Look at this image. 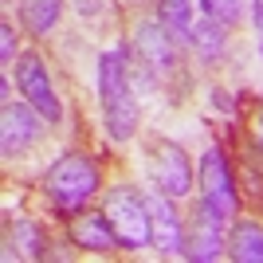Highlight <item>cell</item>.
Wrapping results in <instances>:
<instances>
[{
    "label": "cell",
    "instance_id": "1",
    "mask_svg": "<svg viewBox=\"0 0 263 263\" xmlns=\"http://www.w3.org/2000/svg\"><path fill=\"white\" fill-rule=\"evenodd\" d=\"M99 102L102 126L114 145H126L138 134V95L130 87V51L126 44H114L99 55Z\"/></svg>",
    "mask_w": 263,
    "mask_h": 263
},
{
    "label": "cell",
    "instance_id": "2",
    "mask_svg": "<svg viewBox=\"0 0 263 263\" xmlns=\"http://www.w3.org/2000/svg\"><path fill=\"white\" fill-rule=\"evenodd\" d=\"M99 185H102L99 165L87 154H79V149L59 154L51 161V169L44 173V193L51 200V209L63 212V216H75V212L87 209L95 200V193H99Z\"/></svg>",
    "mask_w": 263,
    "mask_h": 263
},
{
    "label": "cell",
    "instance_id": "3",
    "mask_svg": "<svg viewBox=\"0 0 263 263\" xmlns=\"http://www.w3.org/2000/svg\"><path fill=\"white\" fill-rule=\"evenodd\" d=\"M102 212L110 216V228L118 236L122 252H142L145 243H154L149 200L138 185H110V193L102 197Z\"/></svg>",
    "mask_w": 263,
    "mask_h": 263
},
{
    "label": "cell",
    "instance_id": "4",
    "mask_svg": "<svg viewBox=\"0 0 263 263\" xmlns=\"http://www.w3.org/2000/svg\"><path fill=\"white\" fill-rule=\"evenodd\" d=\"M16 87H20L24 102H32L40 114L47 118V126L63 122V102L55 95V83L47 75V63L40 51H20L16 55Z\"/></svg>",
    "mask_w": 263,
    "mask_h": 263
},
{
    "label": "cell",
    "instance_id": "5",
    "mask_svg": "<svg viewBox=\"0 0 263 263\" xmlns=\"http://www.w3.org/2000/svg\"><path fill=\"white\" fill-rule=\"evenodd\" d=\"M149 185L169 193L173 200L193 193V165L189 154L169 138H149Z\"/></svg>",
    "mask_w": 263,
    "mask_h": 263
},
{
    "label": "cell",
    "instance_id": "6",
    "mask_svg": "<svg viewBox=\"0 0 263 263\" xmlns=\"http://www.w3.org/2000/svg\"><path fill=\"white\" fill-rule=\"evenodd\" d=\"M228 224H232L228 216H220L212 204L200 200L197 212L185 224V259H193V263L220 259V255L228 252Z\"/></svg>",
    "mask_w": 263,
    "mask_h": 263
},
{
    "label": "cell",
    "instance_id": "7",
    "mask_svg": "<svg viewBox=\"0 0 263 263\" xmlns=\"http://www.w3.org/2000/svg\"><path fill=\"white\" fill-rule=\"evenodd\" d=\"M200 200L212 204L220 216H236L240 209V193H236V177H232V165H228V154L220 149V145H209L204 154H200Z\"/></svg>",
    "mask_w": 263,
    "mask_h": 263
},
{
    "label": "cell",
    "instance_id": "8",
    "mask_svg": "<svg viewBox=\"0 0 263 263\" xmlns=\"http://www.w3.org/2000/svg\"><path fill=\"white\" fill-rule=\"evenodd\" d=\"M47 130V118L32 102H4L0 110V154L4 157H20L24 149H32Z\"/></svg>",
    "mask_w": 263,
    "mask_h": 263
},
{
    "label": "cell",
    "instance_id": "9",
    "mask_svg": "<svg viewBox=\"0 0 263 263\" xmlns=\"http://www.w3.org/2000/svg\"><path fill=\"white\" fill-rule=\"evenodd\" d=\"M149 200V228H154V248L161 255H185V216L177 212V200L161 189L145 193Z\"/></svg>",
    "mask_w": 263,
    "mask_h": 263
},
{
    "label": "cell",
    "instance_id": "10",
    "mask_svg": "<svg viewBox=\"0 0 263 263\" xmlns=\"http://www.w3.org/2000/svg\"><path fill=\"white\" fill-rule=\"evenodd\" d=\"M134 51L154 75H169L177 71V44H173V32L165 28L161 20H138L134 24Z\"/></svg>",
    "mask_w": 263,
    "mask_h": 263
},
{
    "label": "cell",
    "instance_id": "11",
    "mask_svg": "<svg viewBox=\"0 0 263 263\" xmlns=\"http://www.w3.org/2000/svg\"><path fill=\"white\" fill-rule=\"evenodd\" d=\"M67 240L83 248V252H95V255H106L118 248V236L110 228V216L106 212H75V216H67Z\"/></svg>",
    "mask_w": 263,
    "mask_h": 263
},
{
    "label": "cell",
    "instance_id": "12",
    "mask_svg": "<svg viewBox=\"0 0 263 263\" xmlns=\"http://www.w3.org/2000/svg\"><path fill=\"white\" fill-rule=\"evenodd\" d=\"M185 40H189V47L197 51L200 63H220L224 51H228V28L216 24V20H209V16H204L200 24H193Z\"/></svg>",
    "mask_w": 263,
    "mask_h": 263
},
{
    "label": "cell",
    "instance_id": "13",
    "mask_svg": "<svg viewBox=\"0 0 263 263\" xmlns=\"http://www.w3.org/2000/svg\"><path fill=\"white\" fill-rule=\"evenodd\" d=\"M228 255L236 263H263V224L255 220L228 224Z\"/></svg>",
    "mask_w": 263,
    "mask_h": 263
},
{
    "label": "cell",
    "instance_id": "14",
    "mask_svg": "<svg viewBox=\"0 0 263 263\" xmlns=\"http://www.w3.org/2000/svg\"><path fill=\"white\" fill-rule=\"evenodd\" d=\"M59 20H63V0H24L20 4V24L35 40L51 35L59 28Z\"/></svg>",
    "mask_w": 263,
    "mask_h": 263
},
{
    "label": "cell",
    "instance_id": "15",
    "mask_svg": "<svg viewBox=\"0 0 263 263\" xmlns=\"http://www.w3.org/2000/svg\"><path fill=\"white\" fill-rule=\"evenodd\" d=\"M193 4L197 0H157V20L177 35H189L193 28Z\"/></svg>",
    "mask_w": 263,
    "mask_h": 263
},
{
    "label": "cell",
    "instance_id": "16",
    "mask_svg": "<svg viewBox=\"0 0 263 263\" xmlns=\"http://www.w3.org/2000/svg\"><path fill=\"white\" fill-rule=\"evenodd\" d=\"M12 236H16V248H24V255H28V259H40V255H44V248H47L40 224H35V220H28V216H20L16 224H12Z\"/></svg>",
    "mask_w": 263,
    "mask_h": 263
},
{
    "label": "cell",
    "instance_id": "17",
    "mask_svg": "<svg viewBox=\"0 0 263 263\" xmlns=\"http://www.w3.org/2000/svg\"><path fill=\"white\" fill-rule=\"evenodd\" d=\"M197 8H200V16H209V20L232 28V24H240V16H243V0H197Z\"/></svg>",
    "mask_w": 263,
    "mask_h": 263
},
{
    "label": "cell",
    "instance_id": "18",
    "mask_svg": "<svg viewBox=\"0 0 263 263\" xmlns=\"http://www.w3.org/2000/svg\"><path fill=\"white\" fill-rule=\"evenodd\" d=\"M16 55H20V47H16V28L4 20V24H0V63L12 67V63H16Z\"/></svg>",
    "mask_w": 263,
    "mask_h": 263
},
{
    "label": "cell",
    "instance_id": "19",
    "mask_svg": "<svg viewBox=\"0 0 263 263\" xmlns=\"http://www.w3.org/2000/svg\"><path fill=\"white\" fill-rule=\"evenodd\" d=\"M212 106H216V110H236V102H232L220 87H212Z\"/></svg>",
    "mask_w": 263,
    "mask_h": 263
},
{
    "label": "cell",
    "instance_id": "20",
    "mask_svg": "<svg viewBox=\"0 0 263 263\" xmlns=\"http://www.w3.org/2000/svg\"><path fill=\"white\" fill-rule=\"evenodd\" d=\"M71 4H75V8L83 12V16H95V12L102 8V0H71Z\"/></svg>",
    "mask_w": 263,
    "mask_h": 263
},
{
    "label": "cell",
    "instance_id": "21",
    "mask_svg": "<svg viewBox=\"0 0 263 263\" xmlns=\"http://www.w3.org/2000/svg\"><path fill=\"white\" fill-rule=\"evenodd\" d=\"M252 20H255V28L263 32V0H252Z\"/></svg>",
    "mask_w": 263,
    "mask_h": 263
},
{
    "label": "cell",
    "instance_id": "22",
    "mask_svg": "<svg viewBox=\"0 0 263 263\" xmlns=\"http://www.w3.org/2000/svg\"><path fill=\"white\" fill-rule=\"evenodd\" d=\"M255 126H259V134H263V106H259V114H255Z\"/></svg>",
    "mask_w": 263,
    "mask_h": 263
},
{
    "label": "cell",
    "instance_id": "23",
    "mask_svg": "<svg viewBox=\"0 0 263 263\" xmlns=\"http://www.w3.org/2000/svg\"><path fill=\"white\" fill-rule=\"evenodd\" d=\"M259 59H263V32H259Z\"/></svg>",
    "mask_w": 263,
    "mask_h": 263
}]
</instances>
